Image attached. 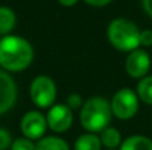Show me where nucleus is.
I'll return each instance as SVG.
<instances>
[{
	"label": "nucleus",
	"mask_w": 152,
	"mask_h": 150,
	"mask_svg": "<svg viewBox=\"0 0 152 150\" xmlns=\"http://www.w3.org/2000/svg\"><path fill=\"white\" fill-rule=\"evenodd\" d=\"M34 48L26 39L7 35L0 39V66L8 72H20L31 65Z\"/></svg>",
	"instance_id": "f257e3e1"
},
{
	"label": "nucleus",
	"mask_w": 152,
	"mask_h": 150,
	"mask_svg": "<svg viewBox=\"0 0 152 150\" xmlns=\"http://www.w3.org/2000/svg\"><path fill=\"white\" fill-rule=\"evenodd\" d=\"M111 116V104L103 97H92L81 106V126L89 133H100L108 126Z\"/></svg>",
	"instance_id": "f03ea898"
},
{
	"label": "nucleus",
	"mask_w": 152,
	"mask_h": 150,
	"mask_svg": "<svg viewBox=\"0 0 152 150\" xmlns=\"http://www.w3.org/2000/svg\"><path fill=\"white\" fill-rule=\"evenodd\" d=\"M110 43L119 50L132 52L140 45V29L135 23L124 17L113 19L107 28Z\"/></svg>",
	"instance_id": "7ed1b4c3"
},
{
	"label": "nucleus",
	"mask_w": 152,
	"mask_h": 150,
	"mask_svg": "<svg viewBox=\"0 0 152 150\" xmlns=\"http://www.w3.org/2000/svg\"><path fill=\"white\" fill-rule=\"evenodd\" d=\"M56 84L51 77L42 74L34 79L29 87V96L32 102L39 108H51L56 98Z\"/></svg>",
	"instance_id": "20e7f679"
},
{
	"label": "nucleus",
	"mask_w": 152,
	"mask_h": 150,
	"mask_svg": "<svg viewBox=\"0 0 152 150\" xmlns=\"http://www.w3.org/2000/svg\"><path fill=\"white\" fill-rule=\"evenodd\" d=\"M139 110V97L134 90L124 88L115 93L111 101V112L119 120H129Z\"/></svg>",
	"instance_id": "39448f33"
},
{
	"label": "nucleus",
	"mask_w": 152,
	"mask_h": 150,
	"mask_svg": "<svg viewBox=\"0 0 152 150\" xmlns=\"http://www.w3.org/2000/svg\"><path fill=\"white\" fill-rule=\"evenodd\" d=\"M45 120H47V126L51 128V130L56 133H63L71 128L74 122V114L67 105L56 104L50 108Z\"/></svg>",
	"instance_id": "423d86ee"
},
{
	"label": "nucleus",
	"mask_w": 152,
	"mask_h": 150,
	"mask_svg": "<svg viewBox=\"0 0 152 150\" xmlns=\"http://www.w3.org/2000/svg\"><path fill=\"white\" fill-rule=\"evenodd\" d=\"M20 129L26 138H29L32 141L40 140L43 138L47 129V120L40 112H27L20 121Z\"/></svg>",
	"instance_id": "0eeeda50"
},
{
	"label": "nucleus",
	"mask_w": 152,
	"mask_h": 150,
	"mask_svg": "<svg viewBox=\"0 0 152 150\" xmlns=\"http://www.w3.org/2000/svg\"><path fill=\"white\" fill-rule=\"evenodd\" d=\"M151 69V57L144 49H135L126 58V71L134 79H143Z\"/></svg>",
	"instance_id": "6e6552de"
},
{
	"label": "nucleus",
	"mask_w": 152,
	"mask_h": 150,
	"mask_svg": "<svg viewBox=\"0 0 152 150\" xmlns=\"http://www.w3.org/2000/svg\"><path fill=\"white\" fill-rule=\"evenodd\" d=\"M18 89L13 79L7 72L0 71V114L8 112L15 105Z\"/></svg>",
	"instance_id": "1a4fd4ad"
},
{
	"label": "nucleus",
	"mask_w": 152,
	"mask_h": 150,
	"mask_svg": "<svg viewBox=\"0 0 152 150\" xmlns=\"http://www.w3.org/2000/svg\"><path fill=\"white\" fill-rule=\"evenodd\" d=\"M120 150H152V141L145 136L135 134L121 142Z\"/></svg>",
	"instance_id": "9d476101"
},
{
	"label": "nucleus",
	"mask_w": 152,
	"mask_h": 150,
	"mask_svg": "<svg viewBox=\"0 0 152 150\" xmlns=\"http://www.w3.org/2000/svg\"><path fill=\"white\" fill-rule=\"evenodd\" d=\"M99 138H100L102 145H104L105 148H108L111 150L116 149L119 145H121V134L115 128L107 126L105 129H103L102 132H100Z\"/></svg>",
	"instance_id": "9b49d317"
},
{
	"label": "nucleus",
	"mask_w": 152,
	"mask_h": 150,
	"mask_svg": "<svg viewBox=\"0 0 152 150\" xmlns=\"http://www.w3.org/2000/svg\"><path fill=\"white\" fill-rule=\"evenodd\" d=\"M16 25V15L11 8L0 7V35L7 36Z\"/></svg>",
	"instance_id": "f8f14e48"
},
{
	"label": "nucleus",
	"mask_w": 152,
	"mask_h": 150,
	"mask_svg": "<svg viewBox=\"0 0 152 150\" xmlns=\"http://www.w3.org/2000/svg\"><path fill=\"white\" fill-rule=\"evenodd\" d=\"M100 148H102L100 138L95 133L81 134L76 140L75 146H74L75 150H100Z\"/></svg>",
	"instance_id": "ddd939ff"
},
{
	"label": "nucleus",
	"mask_w": 152,
	"mask_h": 150,
	"mask_svg": "<svg viewBox=\"0 0 152 150\" xmlns=\"http://www.w3.org/2000/svg\"><path fill=\"white\" fill-rule=\"evenodd\" d=\"M36 150H69V146L63 138L44 137L37 140Z\"/></svg>",
	"instance_id": "4468645a"
},
{
	"label": "nucleus",
	"mask_w": 152,
	"mask_h": 150,
	"mask_svg": "<svg viewBox=\"0 0 152 150\" xmlns=\"http://www.w3.org/2000/svg\"><path fill=\"white\" fill-rule=\"evenodd\" d=\"M136 94L143 102L152 105V76H145L140 79L137 84Z\"/></svg>",
	"instance_id": "2eb2a0df"
},
{
	"label": "nucleus",
	"mask_w": 152,
	"mask_h": 150,
	"mask_svg": "<svg viewBox=\"0 0 152 150\" xmlns=\"http://www.w3.org/2000/svg\"><path fill=\"white\" fill-rule=\"evenodd\" d=\"M10 149L11 150H36V144H34V141L29 140V138L21 137L12 141V145H11Z\"/></svg>",
	"instance_id": "dca6fc26"
},
{
	"label": "nucleus",
	"mask_w": 152,
	"mask_h": 150,
	"mask_svg": "<svg viewBox=\"0 0 152 150\" xmlns=\"http://www.w3.org/2000/svg\"><path fill=\"white\" fill-rule=\"evenodd\" d=\"M12 145V136L7 129L0 128V150H7Z\"/></svg>",
	"instance_id": "f3484780"
},
{
	"label": "nucleus",
	"mask_w": 152,
	"mask_h": 150,
	"mask_svg": "<svg viewBox=\"0 0 152 150\" xmlns=\"http://www.w3.org/2000/svg\"><path fill=\"white\" fill-rule=\"evenodd\" d=\"M67 106H68L71 110L75 109H80L83 106V100H81V96L77 93H71V94L67 97Z\"/></svg>",
	"instance_id": "a211bd4d"
},
{
	"label": "nucleus",
	"mask_w": 152,
	"mask_h": 150,
	"mask_svg": "<svg viewBox=\"0 0 152 150\" xmlns=\"http://www.w3.org/2000/svg\"><path fill=\"white\" fill-rule=\"evenodd\" d=\"M140 45H144V47H151L152 45V31L151 29L140 31Z\"/></svg>",
	"instance_id": "6ab92c4d"
},
{
	"label": "nucleus",
	"mask_w": 152,
	"mask_h": 150,
	"mask_svg": "<svg viewBox=\"0 0 152 150\" xmlns=\"http://www.w3.org/2000/svg\"><path fill=\"white\" fill-rule=\"evenodd\" d=\"M84 1L92 7H104V5L110 4L112 0H84Z\"/></svg>",
	"instance_id": "aec40b11"
},
{
	"label": "nucleus",
	"mask_w": 152,
	"mask_h": 150,
	"mask_svg": "<svg viewBox=\"0 0 152 150\" xmlns=\"http://www.w3.org/2000/svg\"><path fill=\"white\" fill-rule=\"evenodd\" d=\"M143 3V8H144L145 13L150 17H152V0H142Z\"/></svg>",
	"instance_id": "412c9836"
},
{
	"label": "nucleus",
	"mask_w": 152,
	"mask_h": 150,
	"mask_svg": "<svg viewBox=\"0 0 152 150\" xmlns=\"http://www.w3.org/2000/svg\"><path fill=\"white\" fill-rule=\"evenodd\" d=\"M58 1L64 7H72V5H75L77 3V0H58Z\"/></svg>",
	"instance_id": "4be33fe9"
},
{
	"label": "nucleus",
	"mask_w": 152,
	"mask_h": 150,
	"mask_svg": "<svg viewBox=\"0 0 152 150\" xmlns=\"http://www.w3.org/2000/svg\"><path fill=\"white\" fill-rule=\"evenodd\" d=\"M108 150H111V149H108Z\"/></svg>",
	"instance_id": "5701e85b"
}]
</instances>
